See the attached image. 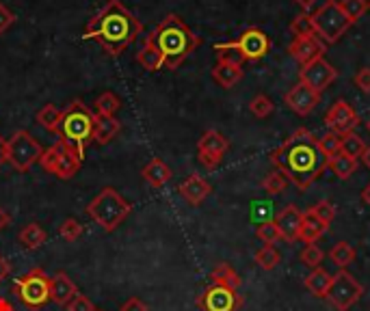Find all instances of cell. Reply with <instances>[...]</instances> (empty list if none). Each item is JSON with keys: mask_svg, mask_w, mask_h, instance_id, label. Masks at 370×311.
Wrapping results in <instances>:
<instances>
[{"mask_svg": "<svg viewBox=\"0 0 370 311\" xmlns=\"http://www.w3.org/2000/svg\"><path fill=\"white\" fill-rule=\"evenodd\" d=\"M14 292L29 309H41L50 302V277L44 268H33L14 283Z\"/></svg>", "mask_w": 370, "mask_h": 311, "instance_id": "8", "label": "cell"}, {"mask_svg": "<svg viewBox=\"0 0 370 311\" xmlns=\"http://www.w3.org/2000/svg\"><path fill=\"white\" fill-rule=\"evenodd\" d=\"M329 225H325L321 218H316L312 214V210L304 212V218H301V229H299V240L308 243V245H314L321 236H325Z\"/></svg>", "mask_w": 370, "mask_h": 311, "instance_id": "24", "label": "cell"}, {"mask_svg": "<svg viewBox=\"0 0 370 311\" xmlns=\"http://www.w3.org/2000/svg\"><path fill=\"white\" fill-rule=\"evenodd\" d=\"M329 260L334 262V266L338 270H346V266L355 260V249L349 243H338L331 247L329 251Z\"/></svg>", "mask_w": 370, "mask_h": 311, "instance_id": "33", "label": "cell"}, {"mask_svg": "<svg viewBox=\"0 0 370 311\" xmlns=\"http://www.w3.org/2000/svg\"><path fill=\"white\" fill-rule=\"evenodd\" d=\"M136 63H139L145 71H161V69H165V61H163L161 52H159L150 41H145L143 48L136 52Z\"/></svg>", "mask_w": 370, "mask_h": 311, "instance_id": "26", "label": "cell"}, {"mask_svg": "<svg viewBox=\"0 0 370 311\" xmlns=\"http://www.w3.org/2000/svg\"><path fill=\"white\" fill-rule=\"evenodd\" d=\"M230 149V141L216 132V130H208L201 134V138L197 141V151H204V153H212V156H221L224 158L226 151Z\"/></svg>", "mask_w": 370, "mask_h": 311, "instance_id": "23", "label": "cell"}, {"mask_svg": "<svg viewBox=\"0 0 370 311\" xmlns=\"http://www.w3.org/2000/svg\"><path fill=\"white\" fill-rule=\"evenodd\" d=\"M329 285H331V275L325 270V268H314L308 277H306V287L319 296V298H327V292H329Z\"/></svg>", "mask_w": 370, "mask_h": 311, "instance_id": "27", "label": "cell"}, {"mask_svg": "<svg viewBox=\"0 0 370 311\" xmlns=\"http://www.w3.org/2000/svg\"><path fill=\"white\" fill-rule=\"evenodd\" d=\"M366 128H368V132H370V121H368V126H366Z\"/></svg>", "mask_w": 370, "mask_h": 311, "instance_id": "58", "label": "cell"}, {"mask_svg": "<svg viewBox=\"0 0 370 311\" xmlns=\"http://www.w3.org/2000/svg\"><path fill=\"white\" fill-rule=\"evenodd\" d=\"M281 262V255L279 251L275 249V245H264L258 253H256V264L262 268V270H275Z\"/></svg>", "mask_w": 370, "mask_h": 311, "instance_id": "35", "label": "cell"}, {"mask_svg": "<svg viewBox=\"0 0 370 311\" xmlns=\"http://www.w3.org/2000/svg\"><path fill=\"white\" fill-rule=\"evenodd\" d=\"M301 218L304 212L297 205H286L277 216H275V227L279 231V238H284L286 243H294L299 240V229H301Z\"/></svg>", "mask_w": 370, "mask_h": 311, "instance_id": "16", "label": "cell"}, {"mask_svg": "<svg viewBox=\"0 0 370 311\" xmlns=\"http://www.w3.org/2000/svg\"><path fill=\"white\" fill-rule=\"evenodd\" d=\"M210 279H212L214 285H224V287H230V290H239L241 287V277H239V272L230 264H219L210 272Z\"/></svg>", "mask_w": 370, "mask_h": 311, "instance_id": "28", "label": "cell"}, {"mask_svg": "<svg viewBox=\"0 0 370 311\" xmlns=\"http://www.w3.org/2000/svg\"><path fill=\"white\" fill-rule=\"evenodd\" d=\"M234 46L241 50L245 61H260L271 50V39L260 29H247L241 33L239 39H234Z\"/></svg>", "mask_w": 370, "mask_h": 311, "instance_id": "12", "label": "cell"}, {"mask_svg": "<svg viewBox=\"0 0 370 311\" xmlns=\"http://www.w3.org/2000/svg\"><path fill=\"white\" fill-rule=\"evenodd\" d=\"M18 240H20V245H22L24 249H29V251H37V249H41V247L46 245L48 233L44 231V227H41V225H37V223H29V225H24V227L20 229Z\"/></svg>", "mask_w": 370, "mask_h": 311, "instance_id": "25", "label": "cell"}, {"mask_svg": "<svg viewBox=\"0 0 370 311\" xmlns=\"http://www.w3.org/2000/svg\"><path fill=\"white\" fill-rule=\"evenodd\" d=\"M59 236L65 243H76L83 236V225L76 218H67L59 225Z\"/></svg>", "mask_w": 370, "mask_h": 311, "instance_id": "38", "label": "cell"}, {"mask_svg": "<svg viewBox=\"0 0 370 311\" xmlns=\"http://www.w3.org/2000/svg\"><path fill=\"white\" fill-rule=\"evenodd\" d=\"M312 210V214L316 216V218H321L325 225H331V220L336 218V208H334V203L331 201H327V199H323V201H319L314 208H310Z\"/></svg>", "mask_w": 370, "mask_h": 311, "instance_id": "44", "label": "cell"}, {"mask_svg": "<svg viewBox=\"0 0 370 311\" xmlns=\"http://www.w3.org/2000/svg\"><path fill=\"white\" fill-rule=\"evenodd\" d=\"M61 149H63V145H61L59 141H56L54 145H50L48 149H44L41 158H39V165L44 167V171H46V173H50V171H52V167H54V163H56V158H59Z\"/></svg>", "mask_w": 370, "mask_h": 311, "instance_id": "45", "label": "cell"}, {"mask_svg": "<svg viewBox=\"0 0 370 311\" xmlns=\"http://www.w3.org/2000/svg\"><path fill=\"white\" fill-rule=\"evenodd\" d=\"M178 193L182 195V199L191 205H199L206 201V197L212 193V186L197 173H191L180 186H178Z\"/></svg>", "mask_w": 370, "mask_h": 311, "instance_id": "17", "label": "cell"}, {"mask_svg": "<svg viewBox=\"0 0 370 311\" xmlns=\"http://www.w3.org/2000/svg\"><path fill=\"white\" fill-rule=\"evenodd\" d=\"M249 111H251V115L264 119V117H269V115L273 113V102H271L269 96H262V93H260V96H256V98L249 102Z\"/></svg>", "mask_w": 370, "mask_h": 311, "instance_id": "43", "label": "cell"}, {"mask_svg": "<svg viewBox=\"0 0 370 311\" xmlns=\"http://www.w3.org/2000/svg\"><path fill=\"white\" fill-rule=\"evenodd\" d=\"M85 212L94 218V223L104 229L106 233H113L132 212V203L121 197L113 186H104L85 208Z\"/></svg>", "mask_w": 370, "mask_h": 311, "instance_id": "5", "label": "cell"}, {"mask_svg": "<svg viewBox=\"0 0 370 311\" xmlns=\"http://www.w3.org/2000/svg\"><path fill=\"white\" fill-rule=\"evenodd\" d=\"M271 163L299 190H308L329 167V158L321 151L319 138L306 128L294 130L277 149H273Z\"/></svg>", "mask_w": 370, "mask_h": 311, "instance_id": "1", "label": "cell"}, {"mask_svg": "<svg viewBox=\"0 0 370 311\" xmlns=\"http://www.w3.org/2000/svg\"><path fill=\"white\" fill-rule=\"evenodd\" d=\"M312 26L314 35H319L325 44H336L351 26V20L340 9L338 0H327L319 11L312 14Z\"/></svg>", "mask_w": 370, "mask_h": 311, "instance_id": "6", "label": "cell"}, {"mask_svg": "<svg viewBox=\"0 0 370 311\" xmlns=\"http://www.w3.org/2000/svg\"><path fill=\"white\" fill-rule=\"evenodd\" d=\"M340 141H342L340 134L327 132V134H323V136L319 138V147H321V151L327 156V158H334V156L340 153Z\"/></svg>", "mask_w": 370, "mask_h": 311, "instance_id": "39", "label": "cell"}, {"mask_svg": "<svg viewBox=\"0 0 370 311\" xmlns=\"http://www.w3.org/2000/svg\"><path fill=\"white\" fill-rule=\"evenodd\" d=\"M121 108V100L113 93V91H104L102 96L96 98L94 102V113L96 115H104V117H115V113Z\"/></svg>", "mask_w": 370, "mask_h": 311, "instance_id": "32", "label": "cell"}, {"mask_svg": "<svg viewBox=\"0 0 370 311\" xmlns=\"http://www.w3.org/2000/svg\"><path fill=\"white\" fill-rule=\"evenodd\" d=\"M299 78H301V83L308 85L312 91H316L319 96L336 81L338 78V69H334V65L325 58H316L308 65L301 67L299 71Z\"/></svg>", "mask_w": 370, "mask_h": 311, "instance_id": "11", "label": "cell"}, {"mask_svg": "<svg viewBox=\"0 0 370 311\" xmlns=\"http://www.w3.org/2000/svg\"><path fill=\"white\" fill-rule=\"evenodd\" d=\"M14 24H16V14L5 3H0V35H5Z\"/></svg>", "mask_w": 370, "mask_h": 311, "instance_id": "47", "label": "cell"}, {"mask_svg": "<svg viewBox=\"0 0 370 311\" xmlns=\"http://www.w3.org/2000/svg\"><path fill=\"white\" fill-rule=\"evenodd\" d=\"M65 307H67V311H96V305L85 294H76Z\"/></svg>", "mask_w": 370, "mask_h": 311, "instance_id": "46", "label": "cell"}, {"mask_svg": "<svg viewBox=\"0 0 370 311\" xmlns=\"http://www.w3.org/2000/svg\"><path fill=\"white\" fill-rule=\"evenodd\" d=\"M290 33L294 37H301V35H314V26H312V16L310 14H299L290 22Z\"/></svg>", "mask_w": 370, "mask_h": 311, "instance_id": "40", "label": "cell"}, {"mask_svg": "<svg viewBox=\"0 0 370 311\" xmlns=\"http://www.w3.org/2000/svg\"><path fill=\"white\" fill-rule=\"evenodd\" d=\"M368 9H370V3H368Z\"/></svg>", "mask_w": 370, "mask_h": 311, "instance_id": "60", "label": "cell"}, {"mask_svg": "<svg viewBox=\"0 0 370 311\" xmlns=\"http://www.w3.org/2000/svg\"><path fill=\"white\" fill-rule=\"evenodd\" d=\"M0 311H18L7 298H0Z\"/></svg>", "mask_w": 370, "mask_h": 311, "instance_id": "55", "label": "cell"}, {"mask_svg": "<svg viewBox=\"0 0 370 311\" xmlns=\"http://www.w3.org/2000/svg\"><path fill=\"white\" fill-rule=\"evenodd\" d=\"M94 121H96V113L83 100L76 98L63 108L54 134L59 136V143H63L81 160H85L87 147L94 143Z\"/></svg>", "mask_w": 370, "mask_h": 311, "instance_id": "4", "label": "cell"}, {"mask_svg": "<svg viewBox=\"0 0 370 311\" xmlns=\"http://www.w3.org/2000/svg\"><path fill=\"white\" fill-rule=\"evenodd\" d=\"M214 52H216V63H228V65H241L245 63V56L241 54V50L234 46V41H226V44H214Z\"/></svg>", "mask_w": 370, "mask_h": 311, "instance_id": "30", "label": "cell"}, {"mask_svg": "<svg viewBox=\"0 0 370 311\" xmlns=\"http://www.w3.org/2000/svg\"><path fill=\"white\" fill-rule=\"evenodd\" d=\"M171 169L165 160L161 158H152L143 169H141V178L150 184L152 188H163L169 180H171Z\"/></svg>", "mask_w": 370, "mask_h": 311, "instance_id": "20", "label": "cell"}, {"mask_svg": "<svg viewBox=\"0 0 370 311\" xmlns=\"http://www.w3.org/2000/svg\"><path fill=\"white\" fill-rule=\"evenodd\" d=\"M301 262L306 264V266H310L312 270L314 268H319L321 264H323V260H325V253H323V249L314 243V245H308L304 251H301Z\"/></svg>", "mask_w": 370, "mask_h": 311, "instance_id": "41", "label": "cell"}, {"mask_svg": "<svg viewBox=\"0 0 370 311\" xmlns=\"http://www.w3.org/2000/svg\"><path fill=\"white\" fill-rule=\"evenodd\" d=\"M294 3H297V5L304 9V14H306V11H310V9L316 5V0H294Z\"/></svg>", "mask_w": 370, "mask_h": 311, "instance_id": "54", "label": "cell"}, {"mask_svg": "<svg viewBox=\"0 0 370 311\" xmlns=\"http://www.w3.org/2000/svg\"><path fill=\"white\" fill-rule=\"evenodd\" d=\"M327 169H331V173L338 180H349L357 171V160L349 158V156H344V153H338V156H334V158H329Z\"/></svg>", "mask_w": 370, "mask_h": 311, "instance_id": "29", "label": "cell"}, {"mask_svg": "<svg viewBox=\"0 0 370 311\" xmlns=\"http://www.w3.org/2000/svg\"><path fill=\"white\" fill-rule=\"evenodd\" d=\"M361 160H364V165L370 169V147H366V151H364V156H361Z\"/></svg>", "mask_w": 370, "mask_h": 311, "instance_id": "57", "label": "cell"}, {"mask_svg": "<svg viewBox=\"0 0 370 311\" xmlns=\"http://www.w3.org/2000/svg\"><path fill=\"white\" fill-rule=\"evenodd\" d=\"M361 201H364V203H366L368 208H370V184H368V186H366V188L361 190Z\"/></svg>", "mask_w": 370, "mask_h": 311, "instance_id": "56", "label": "cell"}, {"mask_svg": "<svg viewBox=\"0 0 370 311\" xmlns=\"http://www.w3.org/2000/svg\"><path fill=\"white\" fill-rule=\"evenodd\" d=\"M256 236L264 243V245H275L279 240V231L275 227L273 220H262L256 229Z\"/></svg>", "mask_w": 370, "mask_h": 311, "instance_id": "42", "label": "cell"}, {"mask_svg": "<svg viewBox=\"0 0 370 311\" xmlns=\"http://www.w3.org/2000/svg\"><path fill=\"white\" fill-rule=\"evenodd\" d=\"M7 156H9V149H7V138L0 136V167L7 163Z\"/></svg>", "mask_w": 370, "mask_h": 311, "instance_id": "52", "label": "cell"}, {"mask_svg": "<svg viewBox=\"0 0 370 311\" xmlns=\"http://www.w3.org/2000/svg\"><path fill=\"white\" fill-rule=\"evenodd\" d=\"M145 41H150L161 52L165 69H178L201 44V39L176 14L163 18L150 35H145Z\"/></svg>", "mask_w": 370, "mask_h": 311, "instance_id": "3", "label": "cell"}, {"mask_svg": "<svg viewBox=\"0 0 370 311\" xmlns=\"http://www.w3.org/2000/svg\"><path fill=\"white\" fill-rule=\"evenodd\" d=\"M325 123L329 128V132H336V134H349V132H355V128L359 126V117L357 113L351 108V104H346L344 100H338L325 115Z\"/></svg>", "mask_w": 370, "mask_h": 311, "instance_id": "13", "label": "cell"}, {"mask_svg": "<svg viewBox=\"0 0 370 311\" xmlns=\"http://www.w3.org/2000/svg\"><path fill=\"white\" fill-rule=\"evenodd\" d=\"M284 102H286L294 113H297V115L306 117V115H310V113L319 106L321 96H319L316 91H312L308 85L299 83V85H294V87L284 96Z\"/></svg>", "mask_w": 370, "mask_h": 311, "instance_id": "15", "label": "cell"}, {"mask_svg": "<svg viewBox=\"0 0 370 311\" xmlns=\"http://www.w3.org/2000/svg\"><path fill=\"white\" fill-rule=\"evenodd\" d=\"M364 294L361 283L346 270H338V275L331 277V285L327 292V300L338 309V311H349L359 296Z\"/></svg>", "mask_w": 370, "mask_h": 311, "instance_id": "9", "label": "cell"}, {"mask_svg": "<svg viewBox=\"0 0 370 311\" xmlns=\"http://www.w3.org/2000/svg\"><path fill=\"white\" fill-rule=\"evenodd\" d=\"M9 225H11V216L0 208V231H3L5 227H9Z\"/></svg>", "mask_w": 370, "mask_h": 311, "instance_id": "53", "label": "cell"}, {"mask_svg": "<svg viewBox=\"0 0 370 311\" xmlns=\"http://www.w3.org/2000/svg\"><path fill=\"white\" fill-rule=\"evenodd\" d=\"M7 163L18 171V173H26L35 163H39L44 147L39 145V141L29 132V130H18L9 141H7Z\"/></svg>", "mask_w": 370, "mask_h": 311, "instance_id": "7", "label": "cell"}, {"mask_svg": "<svg viewBox=\"0 0 370 311\" xmlns=\"http://www.w3.org/2000/svg\"><path fill=\"white\" fill-rule=\"evenodd\" d=\"M76 294H79V287H76V283H74V281L67 277V272L59 270V272H54V275L50 277V300H52V302L65 307Z\"/></svg>", "mask_w": 370, "mask_h": 311, "instance_id": "18", "label": "cell"}, {"mask_svg": "<svg viewBox=\"0 0 370 311\" xmlns=\"http://www.w3.org/2000/svg\"><path fill=\"white\" fill-rule=\"evenodd\" d=\"M61 145H63V143H61ZM81 165H83V160L79 158V156L63 145V149H61L59 158H56V163H54V167H52L50 173H52L54 178H59V180H71L74 175H76V173L81 171Z\"/></svg>", "mask_w": 370, "mask_h": 311, "instance_id": "19", "label": "cell"}, {"mask_svg": "<svg viewBox=\"0 0 370 311\" xmlns=\"http://www.w3.org/2000/svg\"><path fill=\"white\" fill-rule=\"evenodd\" d=\"M197 160L208 169V171H212V169H216L219 165H221V156H212V153H204V151H197Z\"/></svg>", "mask_w": 370, "mask_h": 311, "instance_id": "49", "label": "cell"}, {"mask_svg": "<svg viewBox=\"0 0 370 311\" xmlns=\"http://www.w3.org/2000/svg\"><path fill=\"white\" fill-rule=\"evenodd\" d=\"M11 275V264L5 255H0V281H5Z\"/></svg>", "mask_w": 370, "mask_h": 311, "instance_id": "51", "label": "cell"}, {"mask_svg": "<svg viewBox=\"0 0 370 311\" xmlns=\"http://www.w3.org/2000/svg\"><path fill=\"white\" fill-rule=\"evenodd\" d=\"M61 108H56L54 104H46L44 108H39L37 111V115H35V119H37V123L44 128V130H48V132H56V128H59V121H61Z\"/></svg>", "mask_w": 370, "mask_h": 311, "instance_id": "34", "label": "cell"}, {"mask_svg": "<svg viewBox=\"0 0 370 311\" xmlns=\"http://www.w3.org/2000/svg\"><path fill=\"white\" fill-rule=\"evenodd\" d=\"M366 147H368V145L364 143V138H361V136H357L355 132L342 134V141H340V153L349 156V158H353V160L361 158L364 151H366Z\"/></svg>", "mask_w": 370, "mask_h": 311, "instance_id": "31", "label": "cell"}, {"mask_svg": "<svg viewBox=\"0 0 370 311\" xmlns=\"http://www.w3.org/2000/svg\"><path fill=\"white\" fill-rule=\"evenodd\" d=\"M338 3L344 16L351 20V24H355L368 11V0H338Z\"/></svg>", "mask_w": 370, "mask_h": 311, "instance_id": "36", "label": "cell"}, {"mask_svg": "<svg viewBox=\"0 0 370 311\" xmlns=\"http://www.w3.org/2000/svg\"><path fill=\"white\" fill-rule=\"evenodd\" d=\"M355 85H357L364 93H370V67H361V69L355 73Z\"/></svg>", "mask_w": 370, "mask_h": 311, "instance_id": "48", "label": "cell"}, {"mask_svg": "<svg viewBox=\"0 0 370 311\" xmlns=\"http://www.w3.org/2000/svg\"><path fill=\"white\" fill-rule=\"evenodd\" d=\"M243 67L241 65H228V63H216L212 67V78L219 87L224 89H232L234 85H239L243 81Z\"/></svg>", "mask_w": 370, "mask_h": 311, "instance_id": "22", "label": "cell"}, {"mask_svg": "<svg viewBox=\"0 0 370 311\" xmlns=\"http://www.w3.org/2000/svg\"><path fill=\"white\" fill-rule=\"evenodd\" d=\"M288 52L304 67L316 58H323V54L327 52V44L319 35H301L292 39V44L288 46Z\"/></svg>", "mask_w": 370, "mask_h": 311, "instance_id": "14", "label": "cell"}, {"mask_svg": "<svg viewBox=\"0 0 370 311\" xmlns=\"http://www.w3.org/2000/svg\"><path fill=\"white\" fill-rule=\"evenodd\" d=\"M121 132V121L117 117H104V115H96L94 121V143L96 145H109L117 134Z\"/></svg>", "mask_w": 370, "mask_h": 311, "instance_id": "21", "label": "cell"}, {"mask_svg": "<svg viewBox=\"0 0 370 311\" xmlns=\"http://www.w3.org/2000/svg\"><path fill=\"white\" fill-rule=\"evenodd\" d=\"M197 307L201 311H239L243 307V298L236 290L212 283L197 298Z\"/></svg>", "mask_w": 370, "mask_h": 311, "instance_id": "10", "label": "cell"}, {"mask_svg": "<svg viewBox=\"0 0 370 311\" xmlns=\"http://www.w3.org/2000/svg\"><path fill=\"white\" fill-rule=\"evenodd\" d=\"M119 311H150V307H147L141 298L130 296V298L121 305V309H119Z\"/></svg>", "mask_w": 370, "mask_h": 311, "instance_id": "50", "label": "cell"}, {"mask_svg": "<svg viewBox=\"0 0 370 311\" xmlns=\"http://www.w3.org/2000/svg\"><path fill=\"white\" fill-rule=\"evenodd\" d=\"M96 311H104V309H96Z\"/></svg>", "mask_w": 370, "mask_h": 311, "instance_id": "59", "label": "cell"}, {"mask_svg": "<svg viewBox=\"0 0 370 311\" xmlns=\"http://www.w3.org/2000/svg\"><path fill=\"white\" fill-rule=\"evenodd\" d=\"M141 33L143 24L126 5H121V0H109L87 24L83 39L96 41L109 56H119Z\"/></svg>", "mask_w": 370, "mask_h": 311, "instance_id": "2", "label": "cell"}, {"mask_svg": "<svg viewBox=\"0 0 370 311\" xmlns=\"http://www.w3.org/2000/svg\"><path fill=\"white\" fill-rule=\"evenodd\" d=\"M288 186V178L277 169V171H271L264 180H262V188L269 193V195H281Z\"/></svg>", "mask_w": 370, "mask_h": 311, "instance_id": "37", "label": "cell"}]
</instances>
